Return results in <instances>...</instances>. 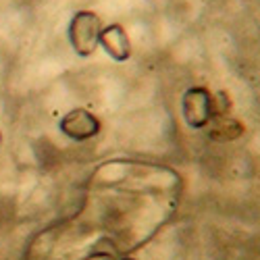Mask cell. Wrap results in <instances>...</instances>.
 <instances>
[{
	"label": "cell",
	"instance_id": "obj_1",
	"mask_svg": "<svg viewBox=\"0 0 260 260\" xmlns=\"http://www.w3.org/2000/svg\"><path fill=\"white\" fill-rule=\"evenodd\" d=\"M102 31V21L92 11H79L69 23L71 46L79 56H90L98 48V38Z\"/></svg>",
	"mask_w": 260,
	"mask_h": 260
},
{
	"label": "cell",
	"instance_id": "obj_2",
	"mask_svg": "<svg viewBox=\"0 0 260 260\" xmlns=\"http://www.w3.org/2000/svg\"><path fill=\"white\" fill-rule=\"evenodd\" d=\"M100 119L88 108H73L58 121V132L73 142H85L100 134Z\"/></svg>",
	"mask_w": 260,
	"mask_h": 260
},
{
	"label": "cell",
	"instance_id": "obj_3",
	"mask_svg": "<svg viewBox=\"0 0 260 260\" xmlns=\"http://www.w3.org/2000/svg\"><path fill=\"white\" fill-rule=\"evenodd\" d=\"M181 111L185 123L191 129H204V125L212 117V94L202 85H193L183 94Z\"/></svg>",
	"mask_w": 260,
	"mask_h": 260
},
{
	"label": "cell",
	"instance_id": "obj_4",
	"mask_svg": "<svg viewBox=\"0 0 260 260\" xmlns=\"http://www.w3.org/2000/svg\"><path fill=\"white\" fill-rule=\"evenodd\" d=\"M98 46H102L104 52L117 62H123L132 56V42H129L125 27L119 23L102 27L100 38H98Z\"/></svg>",
	"mask_w": 260,
	"mask_h": 260
},
{
	"label": "cell",
	"instance_id": "obj_5",
	"mask_svg": "<svg viewBox=\"0 0 260 260\" xmlns=\"http://www.w3.org/2000/svg\"><path fill=\"white\" fill-rule=\"evenodd\" d=\"M204 129L214 142H233L244 136V125L229 115H212Z\"/></svg>",
	"mask_w": 260,
	"mask_h": 260
},
{
	"label": "cell",
	"instance_id": "obj_6",
	"mask_svg": "<svg viewBox=\"0 0 260 260\" xmlns=\"http://www.w3.org/2000/svg\"><path fill=\"white\" fill-rule=\"evenodd\" d=\"M229 108H231V102L225 92H219L212 98V115H229Z\"/></svg>",
	"mask_w": 260,
	"mask_h": 260
},
{
	"label": "cell",
	"instance_id": "obj_7",
	"mask_svg": "<svg viewBox=\"0 0 260 260\" xmlns=\"http://www.w3.org/2000/svg\"><path fill=\"white\" fill-rule=\"evenodd\" d=\"M83 260H117V258H115V254L106 252V250H94V252H90L88 256H85Z\"/></svg>",
	"mask_w": 260,
	"mask_h": 260
},
{
	"label": "cell",
	"instance_id": "obj_8",
	"mask_svg": "<svg viewBox=\"0 0 260 260\" xmlns=\"http://www.w3.org/2000/svg\"><path fill=\"white\" fill-rule=\"evenodd\" d=\"M119 260H136V258H119Z\"/></svg>",
	"mask_w": 260,
	"mask_h": 260
},
{
	"label": "cell",
	"instance_id": "obj_9",
	"mask_svg": "<svg viewBox=\"0 0 260 260\" xmlns=\"http://www.w3.org/2000/svg\"><path fill=\"white\" fill-rule=\"evenodd\" d=\"M0 140H3V136H0Z\"/></svg>",
	"mask_w": 260,
	"mask_h": 260
}]
</instances>
